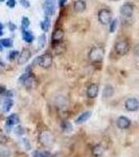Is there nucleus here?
Instances as JSON below:
<instances>
[{"mask_svg":"<svg viewBox=\"0 0 139 157\" xmlns=\"http://www.w3.org/2000/svg\"><path fill=\"white\" fill-rule=\"evenodd\" d=\"M105 56V50L100 46H95L90 50L89 52V60L93 63H98L103 60Z\"/></svg>","mask_w":139,"mask_h":157,"instance_id":"obj_1","label":"nucleus"},{"mask_svg":"<svg viewBox=\"0 0 139 157\" xmlns=\"http://www.w3.org/2000/svg\"><path fill=\"white\" fill-rule=\"evenodd\" d=\"M129 50H130V44L127 40H120L115 44V52L117 55L125 56L128 54Z\"/></svg>","mask_w":139,"mask_h":157,"instance_id":"obj_2","label":"nucleus"},{"mask_svg":"<svg viewBox=\"0 0 139 157\" xmlns=\"http://www.w3.org/2000/svg\"><path fill=\"white\" fill-rule=\"evenodd\" d=\"M111 19H112V13L107 9H103L98 12V20L103 25H107L111 23Z\"/></svg>","mask_w":139,"mask_h":157,"instance_id":"obj_3","label":"nucleus"},{"mask_svg":"<svg viewBox=\"0 0 139 157\" xmlns=\"http://www.w3.org/2000/svg\"><path fill=\"white\" fill-rule=\"evenodd\" d=\"M38 59H39V61H38V65H40V66L45 68V69H47V68H49L51 66L52 57H51V55L48 54V52L38 57Z\"/></svg>","mask_w":139,"mask_h":157,"instance_id":"obj_4","label":"nucleus"},{"mask_svg":"<svg viewBox=\"0 0 139 157\" xmlns=\"http://www.w3.org/2000/svg\"><path fill=\"white\" fill-rule=\"evenodd\" d=\"M39 139H40V143L45 147H49L54 144V136L48 131H44V132L40 134Z\"/></svg>","mask_w":139,"mask_h":157,"instance_id":"obj_5","label":"nucleus"},{"mask_svg":"<svg viewBox=\"0 0 139 157\" xmlns=\"http://www.w3.org/2000/svg\"><path fill=\"white\" fill-rule=\"evenodd\" d=\"M134 12V4L131 2H126L125 4H122V6L120 7V14L122 17L126 18H130L133 15Z\"/></svg>","mask_w":139,"mask_h":157,"instance_id":"obj_6","label":"nucleus"},{"mask_svg":"<svg viewBox=\"0 0 139 157\" xmlns=\"http://www.w3.org/2000/svg\"><path fill=\"white\" fill-rule=\"evenodd\" d=\"M126 109L128 111H131V112H134V111H137L139 109V101L135 98H130L126 101Z\"/></svg>","mask_w":139,"mask_h":157,"instance_id":"obj_7","label":"nucleus"},{"mask_svg":"<svg viewBox=\"0 0 139 157\" xmlns=\"http://www.w3.org/2000/svg\"><path fill=\"white\" fill-rule=\"evenodd\" d=\"M19 116L17 114H12L9 115V117L6 118V129L7 130V132L11 131V128L13 126H17L19 125Z\"/></svg>","mask_w":139,"mask_h":157,"instance_id":"obj_8","label":"nucleus"},{"mask_svg":"<svg viewBox=\"0 0 139 157\" xmlns=\"http://www.w3.org/2000/svg\"><path fill=\"white\" fill-rule=\"evenodd\" d=\"M43 10H44V13L47 17L52 16L54 13V10H55L54 2L51 1V0H47V1L43 4Z\"/></svg>","mask_w":139,"mask_h":157,"instance_id":"obj_9","label":"nucleus"},{"mask_svg":"<svg viewBox=\"0 0 139 157\" xmlns=\"http://www.w3.org/2000/svg\"><path fill=\"white\" fill-rule=\"evenodd\" d=\"M30 56H32V52L28 48H24L20 52L19 57H18V64L19 65H23L30 59Z\"/></svg>","mask_w":139,"mask_h":157,"instance_id":"obj_10","label":"nucleus"},{"mask_svg":"<svg viewBox=\"0 0 139 157\" xmlns=\"http://www.w3.org/2000/svg\"><path fill=\"white\" fill-rule=\"evenodd\" d=\"M116 125L121 130H126L131 126V121L126 116H119L117 118V121H116Z\"/></svg>","mask_w":139,"mask_h":157,"instance_id":"obj_11","label":"nucleus"},{"mask_svg":"<svg viewBox=\"0 0 139 157\" xmlns=\"http://www.w3.org/2000/svg\"><path fill=\"white\" fill-rule=\"evenodd\" d=\"M22 84L25 86V88H26V89H28V90L34 89V88L37 86V80H36V78H35L34 75H30L29 77L27 78L23 83H22Z\"/></svg>","mask_w":139,"mask_h":157,"instance_id":"obj_12","label":"nucleus"},{"mask_svg":"<svg viewBox=\"0 0 139 157\" xmlns=\"http://www.w3.org/2000/svg\"><path fill=\"white\" fill-rule=\"evenodd\" d=\"M98 85L97 84H91L87 89V97L89 98H95L98 94Z\"/></svg>","mask_w":139,"mask_h":157,"instance_id":"obj_13","label":"nucleus"},{"mask_svg":"<svg viewBox=\"0 0 139 157\" xmlns=\"http://www.w3.org/2000/svg\"><path fill=\"white\" fill-rule=\"evenodd\" d=\"M63 38H64V30L62 29H55L54 32L52 33V36H51L52 43L62 42Z\"/></svg>","mask_w":139,"mask_h":157,"instance_id":"obj_14","label":"nucleus"},{"mask_svg":"<svg viewBox=\"0 0 139 157\" xmlns=\"http://www.w3.org/2000/svg\"><path fill=\"white\" fill-rule=\"evenodd\" d=\"M86 6L87 4H86L85 0H77L73 3V10L77 13H83L86 10Z\"/></svg>","mask_w":139,"mask_h":157,"instance_id":"obj_15","label":"nucleus"},{"mask_svg":"<svg viewBox=\"0 0 139 157\" xmlns=\"http://www.w3.org/2000/svg\"><path fill=\"white\" fill-rule=\"evenodd\" d=\"M52 47H54V52H55L57 55L63 54V52H65V49H66L65 45L63 44L62 42H55V43H52Z\"/></svg>","mask_w":139,"mask_h":157,"instance_id":"obj_16","label":"nucleus"},{"mask_svg":"<svg viewBox=\"0 0 139 157\" xmlns=\"http://www.w3.org/2000/svg\"><path fill=\"white\" fill-rule=\"evenodd\" d=\"M90 116H91V112H90V111H85V112H83L81 115H79V117L75 120V123L79 124V125H80V124L85 123V121H87L88 120H89Z\"/></svg>","mask_w":139,"mask_h":157,"instance_id":"obj_17","label":"nucleus"},{"mask_svg":"<svg viewBox=\"0 0 139 157\" xmlns=\"http://www.w3.org/2000/svg\"><path fill=\"white\" fill-rule=\"evenodd\" d=\"M114 94V89L111 85H106L103 90V97L105 98H109Z\"/></svg>","mask_w":139,"mask_h":157,"instance_id":"obj_18","label":"nucleus"},{"mask_svg":"<svg viewBox=\"0 0 139 157\" xmlns=\"http://www.w3.org/2000/svg\"><path fill=\"white\" fill-rule=\"evenodd\" d=\"M105 152V149L102 145H95L92 149V154L95 157H100Z\"/></svg>","mask_w":139,"mask_h":157,"instance_id":"obj_19","label":"nucleus"},{"mask_svg":"<svg viewBox=\"0 0 139 157\" xmlns=\"http://www.w3.org/2000/svg\"><path fill=\"white\" fill-rule=\"evenodd\" d=\"M13 105H14V102H13L12 98H6L2 103V110L4 112H9V110L12 109Z\"/></svg>","mask_w":139,"mask_h":157,"instance_id":"obj_20","label":"nucleus"},{"mask_svg":"<svg viewBox=\"0 0 139 157\" xmlns=\"http://www.w3.org/2000/svg\"><path fill=\"white\" fill-rule=\"evenodd\" d=\"M22 38H23V40L26 43H32L35 40L34 35H32L29 30H26V29L22 32Z\"/></svg>","mask_w":139,"mask_h":157,"instance_id":"obj_21","label":"nucleus"},{"mask_svg":"<svg viewBox=\"0 0 139 157\" xmlns=\"http://www.w3.org/2000/svg\"><path fill=\"white\" fill-rule=\"evenodd\" d=\"M55 105L59 108L65 107L67 105V100L65 97H62V95H59V97L55 98Z\"/></svg>","mask_w":139,"mask_h":157,"instance_id":"obj_22","label":"nucleus"},{"mask_svg":"<svg viewBox=\"0 0 139 157\" xmlns=\"http://www.w3.org/2000/svg\"><path fill=\"white\" fill-rule=\"evenodd\" d=\"M62 129L65 133H69L72 131V125L68 121H64L62 123Z\"/></svg>","mask_w":139,"mask_h":157,"instance_id":"obj_23","label":"nucleus"},{"mask_svg":"<svg viewBox=\"0 0 139 157\" xmlns=\"http://www.w3.org/2000/svg\"><path fill=\"white\" fill-rule=\"evenodd\" d=\"M40 25H41V29L44 30V32H47V30L49 29L50 27V21H49V18L48 17H45V19L43 20V21L40 23Z\"/></svg>","mask_w":139,"mask_h":157,"instance_id":"obj_24","label":"nucleus"},{"mask_svg":"<svg viewBox=\"0 0 139 157\" xmlns=\"http://www.w3.org/2000/svg\"><path fill=\"white\" fill-rule=\"evenodd\" d=\"M0 44L3 47H12L13 46V40L11 38H7V39H1L0 40Z\"/></svg>","mask_w":139,"mask_h":157,"instance_id":"obj_25","label":"nucleus"},{"mask_svg":"<svg viewBox=\"0 0 139 157\" xmlns=\"http://www.w3.org/2000/svg\"><path fill=\"white\" fill-rule=\"evenodd\" d=\"M32 157H50V154L48 152L34 151L32 152Z\"/></svg>","mask_w":139,"mask_h":157,"instance_id":"obj_26","label":"nucleus"},{"mask_svg":"<svg viewBox=\"0 0 139 157\" xmlns=\"http://www.w3.org/2000/svg\"><path fill=\"white\" fill-rule=\"evenodd\" d=\"M45 43H46V36L43 34L39 37V42H38V46H39V48H43L44 45H45Z\"/></svg>","mask_w":139,"mask_h":157,"instance_id":"obj_27","label":"nucleus"},{"mask_svg":"<svg viewBox=\"0 0 139 157\" xmlns=\"http://www.w3.org/2000/svg\"><path fill=\"white\" fill-rule=\"evenodd\" d=\"M21 26H22V29L25 30L27 29V27L29 26V20L28 18H26V17H23L21 20Z\"/></svg>","mask_w":139,"mask_h":157,"instance_id":"obj_28","label":"nucleus"},{"mask_svg":"<svg viewBox=\"0 0 139 157\" xmlns=\"http://www.w3.org/2000/svg\"><path fill=\"white\" fill-rule=\"evenodd\" d=\"M117 24H118L117 19H114L113 21H111V23H110V32L111 33L115 32V29H117Z\"/></svg>","mask_w":139,"mask_h":157,"instance_id":"obj_29","label":"nucleus"},{"mask_svg":"<svg viewBox=\"0 0 139 157\" xmlns=\"http://www.w3.org/2000/svg\"><path fill=\"white\" fill-rule=\"evenodd\" d=\"M14 132L15 134H17V135H22V134H24V129L20 125H17L14 129Z\"/></svg>","mask_w":139,"mask_h":157,"instance_id":"obj_30","label":"nucleus"},{"mask_svg":"<svg viewBox=\"0 0 139 157\" xmlns=\"http://www.w3.org/2000/svg\"><path fill=\"white\" fill-rule=\"evenodd\" d=\"M19 52L18 50H13V52H9V59L11 60V61H14V60H16V58H18L19 57Z\"/></svg>","mask_w":139,"mask_h":157,"instance_id":"obj_31","label":"nucleus"},{"mask_svg":"<svg viewBox=\"0 0 139 157\" xmlns=\"http://www.w3.org/2000/svg\"><path fill=\"white\" fill-rule=\"evenodd\" d=\"M7 141V137L2 130H0V145H3Z\"/></svg>","mask_w":139,"mask_h":157,"instance_id":"obj_32","label":"nucleus"},{"mask_svg":"<svg viewBox=\"0 0 139 157\" xmlns=\"http://www.w3.org/2000/svg\"><path fill=\"white\" fill-rule=\"evenodd\" d=\"M11 156V152H9L7 149H2L0 151V157H9Z\"/></svg>","mask_w":139,"mask_h":157,"instance_id":"obj_33","label":"nucleus"},{"mask_svg":"<svg viewBox=\"0 0 139 157\" xmlns=\"http://www.w3.org/2000/svg\"><path fill=\"white\" fill-rule=\"evenodd\" d=\"M6 6L9 7H11V9L15 7V6H16V0H7Z\"/></svg>","mask_w":139,"mask_h":157,"instance_id":"obj_34","label":"nucleus"},{"mask_svg":"<svg viewBox=\"0 0 139 157\" xmlns=\"http://www.w3.org/2000/svg\"><path fill=\"white\" fill-rule=\"evenodd\" d=\"M20 4H21L22 6L26 7V9H28V7L30 6V3L27 0H20Z\"/></svg>","mask_w":139,"mask_h":157,"instance_id":"obj_35","label":"nucleus"},{"mask_svg":"<svg viewBox=\"0 0 139 157\" xmlns=\"http://www.w3.org/2000/svg\"><path fill=\"white\" fill-rule=\"evenodd\" d=\"M9 30H11V32H14V30H16V29H17L16 24H14L13 22H9Z\"/></svg>","mask_w":139,"mask_h":157,"instance_id":"obj_36","label":"nucleus"},{"mask_svg":"<svg viewBox=\"0 0 139 157\" xmlns=\"http://www.w3.org/2000/svg\"><path fill=\"white\" fill-rule=\"evenodd\" d=\"M6 91V87H4V86H2V85H0V95H3Z\"/></svg>","mask_w":139,"mask_h":157,"instance_id":"obj_37","label":"nucleus"},{"mask_svg":"<svg viewBox=\"0 0 139 157\" xmlns=\"http://www.w3.org/2000/svg\"><path fill=\"white\" fill-rule=\"evenodd\" d=\"M66 1H67V0H60V1H59L60 6H64V4L66 3Z\"/></svg>","mask_w":139,"mask_h":157,"instance_id":"obj_38","label":"nucleus"},{"mask_svg":"<svg viewBox=\"0 0 139 157\" xmlns=\"http://www.w3.org/2000/svg\"><path fill=\"white\" fill-rule=\"evenodd\" d=\"M135 54L139 56V44L135 46Z\"/></svg>","mask_w":139,"mask_h":157,"instance_id":"obj_39","label":"nucleus"},{"mask_svg":"<svg viewBox=\"0 0 139 157\" xmlns=\"http://www.w3.org/2000/svg\"><path fill=\"white\" fill-rule=\"evenodd\" d=\"M2 29H3V24L0 22V30H2Z\"/></svg>","mask_w":139,"mask_h":157,"instance_id":"obj_40","label":"nucleus"},{"mask_svg":"<svg viewBox=\"0 0 139 157\" xmlns=\"http://www.w3.org/2000/svg\"><path fill=\"white\" fill-rule=\"evenodd\" d=\"M2 50H3V46H2V45L0 44V52H2Z\"/></svg>","mask_w":139,"mask_h":157,"instance_id":"obj_41","label":"nucleus"},{"mask_svg":"<svg viewBox=\"0 0 139 157\" xmlns=\"http://www.w3.org/2000/svg\"><path fill=\"white\" fill-rule=\"evenodd\" d=\"M2 35H3V32H2V30H0V36H2Z\"/></svg>","mask_w":139,"mask_h":157,"instance_id":"obj_42","label":"nucleus"},{"mask_svg":"<svg viewBox=\"0 0 139 157\" xmlns=\"http://www.w3.org/2000/svg\"><path fill=\"white\" fill-rule=\"evenodd\" d=\"M1 66H2V64H0V73H1V71H2V69H1Z\"/></svg>","mask_w":139,"mask_h":157,"instance_id":"obj_43","label":"nucleus"},{"mask_svg":"<svg viewBox=\"0 0 139 157\" xmlns=\"http://www.w3.org/2000/svg\"><path fill=\"white\" fill-rule=\"evenodd\" d=\"M111 1H117V0H111Z\"/></svg>","mask_w":139,"mask_h":157,"instance_id":"obj_44","label":"nucleus"},{"mask_svg":"<svg viewBox=\"0 0 139 157\" xmlns=\"http://www.w3.org/2000/svg\"><path fill=\"white\" fill-rule=\"evenodd\" d=\"M2 1H4V0H0V2H2Z\"/></svg>","mask_w":139,"mask_h":157,"instance_id":"obj_45","label":"nucleus"}]
</instances>
